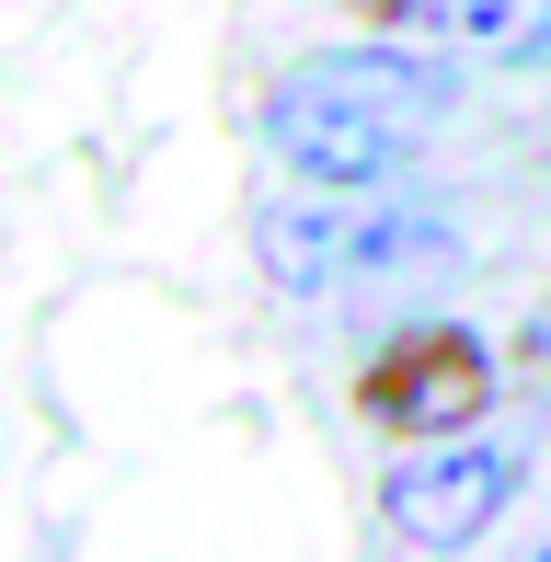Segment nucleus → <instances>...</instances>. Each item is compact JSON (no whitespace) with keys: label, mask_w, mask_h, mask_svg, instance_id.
I'll list each match as a JSON object with an SVG mask.
<instances>
[{"label":"nucleus","mask_w":551,"mask_h":562,"mask_svg":"<svg viewBox=\"0 0 551 562\" xmlns=\"http://www.w3.org/2000/svg\"><path fill=\"white\" fill-rule=\"evenodd\" d=\"M517 482H529V459L506 437H460V448L403 459V471L380 482V517H391V540H414V551H471L517 505Z\"/></svg>","instance_id":"obj_3"},{"label":"nucleus","mask_w":551,"mask_h":562,"mask_svg":"<svg viewBox=\"0 0 551 562\" xmlns=\"http://www.w3.org/2000/svg\"><path fill=\"white\" fill-rule=\"evenodd\" d=\"M380 23H403L437 58H540L551 0H380Z\"/></svg>","instance_id":"obj_5"},{"label":"nucleus","mask_w":551,"mask_h":562,"mask_svg":"<svg viewBox=\"0 0 551 562\" xmlns=\"http://www.w3.org/2000/svg\"><path fill=\"white\" fill-rule=\"evenodd\" d=\"M254 252L288 299H368V288H437L471 241L448 207H425L403 184H311L265 207Z\"/></svg>","instance_id":"obj_2"},{"label":"nucleus","mask_w":551,"mask_h":562,"mask_svg":"<svg viewBox=\"0 0 551 562\" xmlns=\"http://www.w3.org/2000/svg\"><path fill=\"white\" fill-rule=\"evenodd\" d=\"M483 345L471 334H403V345H380V368H368V414L391 425V437H448V425H471L483 414Z\"/></svg>","instance_id":"obj_4"},{"label":"nucleus","mask_w":551,"mask_h":562,"mask_svg":"<svg viewBox=\"0 0 551 562\" xmlns=\"http://www.w3.org/2000/svg\"><path fill=\"white\" fill-rule=\"evenodd\" d=\"M437 126H448V69L403 58V46H322V58H288L265 92V138L311 184H391Z\"/></svg>","instance_id":"obj_1"}]
</instances>
